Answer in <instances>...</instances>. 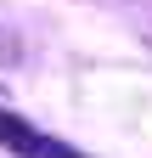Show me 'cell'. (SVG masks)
<instances>
[{"instance_id": "6da1fadb", "label": "cell", "mask_w": 152, "mask_h": 158, "mask_svg": "<svg viewBox=\"0 0 152 158\" xmlns=\"http://www.w3.org/2000/svg\"><path fill=\"white\" fill-rule=\"evenodd\" d=\"M0 147L17 152V158H85V152H73L62 141H51V135H40L28 118H17V113H0Z\"/></svg>"}]
</instances>
